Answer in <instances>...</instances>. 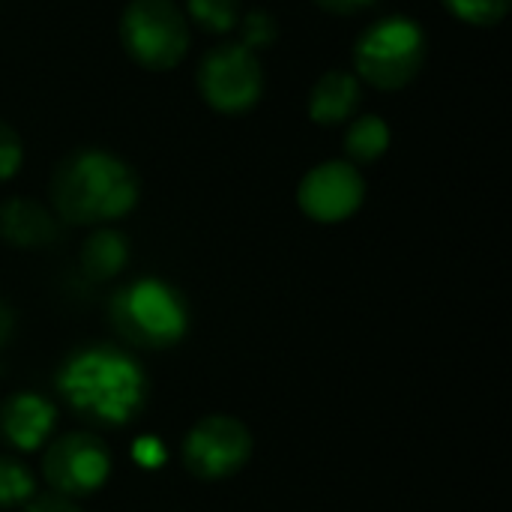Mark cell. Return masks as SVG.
<instances>
[{"mask_svg":"<svg viewBox=\"0 0 512 512\" xmlns=\"http://www.w3.org/2000/svg\"><path fill=\"white\" fill-rule=\"evenodd\" d=\"M189 12L204 30L225 33L240 21V0H189Z\"/></svg>","mask_w":512,"mask_h":512,"instance_id":"cell-16","label":"cell"},{"mask_svg":"<svg viewBox=\"0 0 512 512\" xmlns=\"http://www.w3.org/2000/svg\"><path fill=\"white\" fill-rule=\"evenodd\" d=\"M108 318L120 342L138 351L174 348L189 330L183 294L162 279H135L114 291Z\"/></svg>","mask_w":512,"mask_h":512,"instance_id":"cell-3","label":"cell"},{"mask_svg":"<svg viewBox=\"0 0 512 512\" xmlns=\"http://www.w3.org/2000/svg\"><path fill=\"white\" fill-rule=\"evenodd\" d=\"M24 512H81V507H78L72 498L45 492V495H33V498L24 504Z\"/></svg>","mask_w":512,"mask_h":512,"instance_id":"cell-20","label":"cell"},{"mask_svg":"<svg viewBox=\"0 0 512 512\" xmlns=\"http://www.w3.org/2000/svg\"><path fill=\"white\" fill-rule=\"evenodd\" d=\"M36 495V474L18 459L0 453V510L24 507Z\"/></svg>","mask_w":512,"mask_h":512,"instance_id":"cell-15","label":"cell"},{"mask_svg":"<svg viewBox=\"0 0 512 512\" xmlns=\"http://www.w3.org/2000/svg\"><path fill=\"white\" fill-rule=\"evenodd\" d=\"M252 447L255 441L243 420L231 414H210L186 432L180 459L192 477L216 483L240 474L252 459Z\"/></svg>","mask_w":512,"mask_h":512,"instance_id":"cell-5","label":"cell"},{"mask_svg":"<svg viewBox=\"0 0 512 512\" xmlns=\"http://www.w3.org/2000/svg\"><path fill=\"white\" fill-rule=\"evenodd\" d=\"M126 261H129V243L114 228L93 231L81 246V267L96 282L114 279L126 267Z\"/></svg>","mask_w":512,"mask_h":512,"instance_id":"cell-13","label":"cell"},{"mask_svg":"<svg viewBox=\"0 0 512 512\" xmlns=\"http://www.w3.org/2000/svg\"><path fill=\"white\" fill-rule=\"evenodd\" d=\"M324 9H330V12H339V15H354V12H360V9H366V6H372L375 0H318Z\"/></svg>","mask_w":512,"mask_h":512,"instance_id":"cell-22","label":"cell"},{"mask_svg":"<svg viewBox=\"0 0 512 512\" xmlns=\"http://www.w3.org/2000/svg\"><path fill=\"white\" fill-rule=\"evenodd\" d=\"M363 195V174L351 162H324L303 177L297 189V204L309 219L333 225L354 216L363 204Z\"/></svg>","mask_w":512,"mask_h":512,"instance_id":"cell-9","label":"cell"},{"mask_svg":"<svg viewBox=\"0 0 512 512\" xmlns=\"http://www.w3.org/2000/svg\"><path fill=\"white\" fill-rule=\"evenodd\" d=\"M450 6L453 15H459L468 24H498L507 9L510 0H444Z\"/></svg>","mask_w":512,"mask_h":512,"instance_id":"cell-17","label":"cell"},{"mask_svg":"<svg viewBox=\"0 0 512 512\" xmlns=\"http://www.w3.org/2000/svg\"><path fill=\"white\" fill-rule=\"evenodd\" d=\"M126 51L147 69H171L189 48V27L171 0H132L120 21Z\"/></svg>","mask_w":512,"mask_h":512,"instance_id":"cell-6","label":"cell"},{"mask_svg":"<svg viewBox=\"0 0 512 512\" xmlns=\"http://www.w3.org/2000/svg\"><path fill=\"white\" fill-rule=\"evenodd\" d=\"M273 39H276V24H273V18L267 12H249L243 18V42L240 45L255 51V48L270 45Z\"/></svg>","mask_w":512,"mask_h":512,"instance_id":"cell-18","label":"cell"},{"mask_svg":"<svg viewBox=\"0 0 512 512\" xmlns=\"http://www.w3.org/2000/svg\"><path fill=\"white\" fill-rule=\"evenodd\" d=\"M12 336H15V309L6 300H0V351L12 342Z\"/></svg>","mask_w":512,"mask_h":512,"instance_id":"cell-21","label":"cell"},{"mask_svg":"<svg viewBox=\"0 0 512 512\" xmlns=\"http://www.w3.org/2000/svg\"><path fill=\"white\" fill-rule=\"evenodd\" d=\"M138 201L132 168L105 150H78L51 174L54 216L69 225H105L126 216Z\"/></svg>","mask_w":512,"mask_h":512,"instance_id":"cell-2","label":"cell"},{"mask_svg":"<svg viewBox=\"0 0 512 512\" xmlns=\"http://www.w3.org/2000/svg\"><path fill=\"white\" fill-rule=\"evenodd\" d=\"M57 429V405L33 390H18L0 402V441L15 453L42 450Z\"/></svg>","mask_w":512,"mask_h":512,"instance_id":"cell-10","label":"cell"},{"mask_svg":"<svg viewBox=\"0 0 512 512\" xmlns=\"http://www.w3.org/2000/svg\"><path fill=\"white\" fill-rule=\"evenodd\" d=\"M360 105V81L351 72L333 69L327 72L309 96V114L312 120L333 126V123H345Z\"/></svg>","mask_w":512,"mask_h":512,"instance_id":"cell-12","label":"cell"},{"mask_svg":"<svg viewBox=\"0 0 512 512\" xmlns=\"http://www.w3.org/2000/svg\"><path fill=\"white\" fill-rule=\"evenodd\" d=\"M57 393L72 414L90 426L120 429L132 423L150 396L144 366L120 345H84L57 369Z\"/></svg>","mask_w":512,"mask_h":512,"instance_id":"cell-1","label":"cell"},{"mask_svg":"<svg viewBox=\"0 0 512 512\" xmlns=\"http://www.w3.org/2000/svg\"><path fill=\"white\" fill-rule=\"evenodd\" d=\"M42 477L54 495L87 498L111 477V450L93 432H69L51 438L42 453Z\"/></svg>","mask_w":512,"mask_h":512,"instance_id":"cell-7","label":"cell"},{"mask_svg":"<svg viewBox=\"0 0 512 512\" xmlns=\"http://www.w3.org/2000/svg\"><path fill=\"white\" fill-rule=\"evenodd\" d=\"M390 144V129L378 114H363L348 126L345 150L354 162H375Z\"/></svg>","mask_w":512,"mask_h":512,"instance_id":"cell-14","label":"cell"},{"mask_svg":"<svg viewBox=\"0 0 512 512\" xmlns=\"http://www.w3.org/2000/svg\"><path fill=\"white\" fill-rule=\"evenodd\" d=\"M0 237L18 249H39L57 237V216L30 198H9L0 204Z\"/></svg>","mask_w":512,"mask_h":512,"instance_id":"cell-11","label":"cell"},{"mask_svg":"<svg viewBox=\"0 0 512 512\" xmlns=\"http://www.w3.org/2000/svg\"><path fill=\"white\" fill-rule=\"evenodd\" d=\"M21 156H24V150H21V141H18L15 129L0 120V180H9L18 171Z\"/></svg>","mask_w":512,"mask_h":512,"instance_id":"cell-19","label":"cell"},{"mask_svg":"<svg viewBox=\"0 0 512 512\" xmlns=\"http://www.w3.org/2000/svg\"><path fill=\"white\" fill-rule=\"evenodd\" d=\"M423 54H426V39L423 30L405 18H384L378 24H372L357 48H354V63L363 81H369L378 90H399L405 84H411L423 66Z\"/></svg>","mask_w":512,"mask_h":512,"instance_id":"cell-4","label":"cell"},{"mask_svg":"<svg viewBox=\"0 0 512 512\" xmlns=\"http://www.w3.org/2000/svg\"><path fill=\"white\" fill-rule=\"evenodd\" d=\"M198 87L216 111L240 114L258 102L264 72L255 51H249L240 42H228L204 54L198 69Z\"/></svg>","mask_w":512,"mask_h":512,"instance_id":"cell-8","label":"cell"}]
</instances>
